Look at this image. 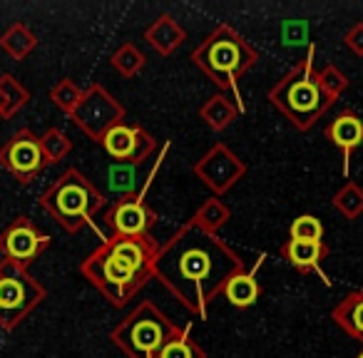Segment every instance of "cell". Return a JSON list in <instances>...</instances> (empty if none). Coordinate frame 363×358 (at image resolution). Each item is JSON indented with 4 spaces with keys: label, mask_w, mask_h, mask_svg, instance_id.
<instances>
[{
    "label": "cell",
    "mask_w": 363,
    "mask_h": 358,
    "mask_svg": "<svg viewBox=\"0 0 363 358\" xmlns=\"http://www.w3.org/2000/svg\"><path fill=\"white\" fill-rule=\"evenodd\" d=\"M50 249V237L33 222L30 217L21 214L0 232V254L8 262L28 269L43 252Z\"/></svg>",
    "instance_id": "cell-12"
},
{
    "label": "cell",
    "mask_w": 363,
    "mask_h": 358,
    "mask_svg": "<svg viewBox=\"0 0 363 358\" xmlns=\"http://www.w3.org/2000/svg\"><path fill=\"white\" fill-rule=\"evenodd\" d=\"M323 135H326V140L331 145H336L343 152V174L348 177V164H351L353 150L363 145V120L351 107H346V110H341L328 122Z\"/></svg>",
    "instance_id": "cell-14"
},
{
    "label": "cell",
    "mask_w": 363,
    "mask_h": 358,
    "mask_svg": "<svg viewBox=\"0 0 363 358\" xmlns=\"http://www.w3.org/2000/svg\"><path fill=\"white\" fill-rule=\"evenodd\" d=\"M316 45H308L306 57L298 60L284 77H279L267 92V100L279 110L298 132H308L328 110L333 100L318 85V70L313 67Z\"/></svg>",
    "instance_id": "cell-4"
},
{
    "label": "cell",
    "mask_w": 363,
    "mask_h": 358,
    "mask_svg": "<svg viewBox=\"0 0 363 358\" xmlns=\"http://www.w3.org/2000/svg\"><path fill=\"white\" fill-rule=\"evenodd\" d=\"M0 117H6V100H3V92H0Z\"/></svg>",
    "instance_id": "cell-32"
},
{
    "label": "cell",
    "mask_w": 363,
    "mask_h": 358,
    "mask_svg": "<svg viewBox=\"0 0 363 358\" xmlns=\"http://www.w3.org/2000/svg\"><path fill=\"white\" fill-rule=\"evenodd\" d=\"M125 115H127L125 105L107 87H102L100 82H92L87 90H82V100L72 110L70 120L82 135L100 145L102 137L112 127L125 122Z\"/></svg>",
    "instance_id": "cell-8"
},
{
    "label": "cell",
    "mask_w": 363,
    "mask_h": 358,
    "mask_svg": "<svg viewBox=\"0 0 363 358\" xmlns=\"http://www.w3.org/2000/svg\"><path fill=\"white\" fill-rule=\"evenodd\" d=\"M50 100L57 110L65 112V115L70 117L72 110L77 107V102L82 100V90L70 80V77H62V80H57L55 85L50 87Z\"/></svg>",
    "instance_id": "cell-27"
},
{
    "label": "cell",
    "mask_w": 363,
    "mask_h": 358,
    "mask_svg": "<svg viewBox=\"0 0 363 358\" xmlns=\"http://www.w3.org/2000/svg\"><path fill=\"white\" fill-rule=\"evenodd\" d=\"M239 272H244V259L219 234L187 222L162 247L155 279L189 313L207 318L209 306Z\"/></svg>",
    "instance_id": "cell-1"
},
{
    "label": "cell",
    "mask_w": 363,
    "mask_h": 358,
    "mask_svg": "<svg viewBox=\"0 0 363 358\" xmlns=\"http://www.w3.org/2000/svg\"><path fill=\"white\" fill-rule=\"evenodd\" d=\"M38 204L55 219L57 227L77 234L82 227H95V217L105 207V194L77 167H67L38 197Z\"/></svg>",
    "instance_id": "cell-5"
},
{
    "label": "cell",
    "mask_w": 363,
    "mask_h": 358,
    "mask_svg": "<svg viewBox=\"0 0 363 358\" xmlns=\"http://www.w3.org/2000/svg\"><path fill=\"white\" fill-rule=\"evenodd\" d=\"M318 85H321V90L326 92L333 102H336L338 97L348 90V85H351V82H348V77L343 75L336 65H323L321 70H318Z\"/></svg>",
    "instance_id": "cell-29"
},
{
    "label": "cell",
    "mask_w": 363,
    "mask_h": 358,
    "mask_svg": "<svg viewBox=\"0 0 363 358\" xmlns=\"http://www.w3.org/2000/svg\"><path fill=\"white\" fill-rule=\"evenodd\" d=\"M331 204L343 219H358L363 214V187L348 179V182L333 194Z\"/></svg>",
    "instance_id": "cell-24"
},
{
    "label": "cell",
    "mask_w": 363,
    "mask_h": 358,
    "mask_svg": "<svg viewBox=\"0 0 363 358\" xmlns=\"http://www.w3.org/2000/svg\"><path fill=\"white\" fill-rule=\"evenodd\" d=\"M323 224L313 214H301L291 222L289 227V239H298V242H323Z\"/></svg>",
    "instance_id": "cell-28"
},
{
    "label": "cell",
    "mask_w": 363,
    "mask_h": 358,
    "mask_svg": "<svg viewBox=\"0 0 363 358\" xmlns=\"http://www.w3.org/2000/svg\"><path fill=\"white\" fill-rule=\"evenodd\" d=\"M155 358H209V356L192 338V328L184 326L160 348V353Z\"/></svg>",
    "instance_id": "cell-22"
},
{
    "label": "cell",
    "mask_w": 363,
    "mask_h": 358,
    "mask_svg": "<svg viewBox=\"0 0 363 358\" xmlns=\"http://www.w3.org/2000/svg\"><path fill=\"white\" fill-rule=\"evenodd\" d=\"M48 291L30 276V272L3 259L0 262V326L13 331L21 326L43 301Z\"/></svg>",
    "instance_id": "cell-7"
},
{
    "label": "cell",
    "mask_w": 363,
    "mask_h": 358,
    "mask_svg": "<svg viewBox=\"0 0 363 358\" xmlns=\"http://www.w3.org/2000/svg\"><path fill=\"white\" fill-rule=\"evenodd\" d=\"M179 328L155 301H142L112 328L110 341L127 358H155Z\"/></svg>",
    "instance_id": "cell-6"
},
{
    "label": "cell",
    "mask_w": 363,
    "mask_h": 358,
    "mask_svg": "<svg viewBox=\"0 0 363 358\" xmlns=\"http://www.w3.org/2000/svg\"><path fill=\"white\" fill-rule=\"evenodd\" d=\"M229 219H232V209H229L219 197H212V199H207L197 212H194V217L189 219V222H192L194 227L202 229V232L217 234L219 229L229 222Z\"/></svg>",
    "instance_id": "cell-21"
},
{
    "label": "cell",
    "mask_w": 363,
    "mask_h": 358,
    "mask_svg": "<svg viewBox=\"0 0 363 358\" xmlns=\"http://www.w3.org/2000/svg\"><path fill=\"white\" fill-rule=\"evenodd\" d=\"M162 244L152 234L117 237L110 234L95 252L82 259L80 272L110 306L122 308L155 279Z\"/></svg>",
    "instance_id": "cell-2"
},
{
    "label": "cell",
    "mask_w": 363,
    "mask_h": 358,
    "mask_svg": "<svg viewBox=\"0 0 363 358\" xmlns=\"http://www.w3.org/2000/svg\"><path fill=\"white\" fill-rule=\"evenodd\" d=\"M145 40L152 50L167 57V55H172L182 43L187 40V30H184V28H182L179 23L169 16V13H162L152 26H147Z\"/></svg>",
    "instance_id": "cell-16"
},
{
    "label": "cell",
    "mask_w": 363,
    "mask_h": 358,
    "mask_svg": "<svg viewBox=\"0 0 363 358\" xmlns=\"http://www.w3.org/2000/svg\"><path fill=\"white\" fill-rule=\"evenodd\" d=\"M157 167L160 162L155 164V169L150 172V179L155 177ZM150 179H147L145 189L150 187ZM145 189L142 192H132V194H122L117 197V202L102 214L105 224L110 227L112 234L117 237H145V234L152 232V227L157 224V212L145 202Z\"/></svg>",
    "instance_id": "cell-11"
},
{
    "label": "cell",
    "mask_w": 363,
    "mask_h": 358,
    "mask_svg": "<svg viewBox=\"0 0 363 358\" xmlns=\"http://www.w3.org/2000/svg\"><path fill=\"white\" fill-rule=\"evenodd\" d=\"M0 167L11 172L16 182L33 184L48 167L40 137L30 127L18 130L6 145L0 147Z\"/></svg>",
    "instance_id": "cell-10"
},
{
    "label": "cell",
    "mask_w": 363,
    "mask_h": 358,
    "mask_svg": "<svg viewBox=\"0 0 363 358\" xmlns=\"http://www.w3.org/2000/svg\"><path fill=\"white\" fill-rule=\"evenodd\" d=\"M0 92H3V100H6V117L18 115V112L30 102V92H28V87H23L13 75L0 77Z\"/></svg>",
    "instance_id": "cell-26"
},
{
    "label": "cell",
    "mask_w": 363,
    "mask_h": 358,
    "mask_svg": "<svg viewBox=\"0 0 363 358\" xmlns=\"http://www.w3.org/2000/svg\"><path fill=\"white\" fill-rule=\"evenodd\" d=\"M264 254L257 259V264H254L252 269H244V272H239L237 276L232 279V281L227 284V289H224V298H227L232 306L237 308H249L254 306V303L259 301V296H262V284H259V269L264 267Z\"/></svg>",
    "instance_id": "cell-17"
},
{
    "label": "cell",
    "mask_w": 363,
    "mask_h": 358,
    "mask_svg": "<svg viewBox=\"0 0 363 358\" xmlns=\"http://www.w3.org/2000/svg\"><path fill=\"white\" fill-rule=\"evenodd\" d=\"M353 358H363V351H361V353H358V356H353Z\"/></svg>",
    "instance_id": "cell-33"
},
{
    "label": "cell",
    "mask_w": 363,
    "mask_h": 358,
    "mask_svg": "<svg viewBox=\"0 0 363 358\" xmlns=\"http://www.w3.org/2000/svg\"><path fill=\"white\" fill-rule=\"evenodd\" d=\"M40 145H43V152H45L48 167L62 162L72 152V140L62 130H57V127H50V130L40 137Z\"/></svg>",
    "instance_id": "cell-25"
},
{
    "label": "cell",
    "mask_w": 363,
    "mask_h": 358,
    "mask_svg": "<svg viewBox=\"0 0 363 358\" xmlns=\"http://www.w3.org/2000/svg\"><path fill=\"white\" fill-rule=\"evenodd\" d=\"M259 52L234 30L232 26H217L197 47L192 50L194 67L204 72L214 82L219 92H232L239 110H247L239 95V80L257 65Z\"/></svg>",
    "instance_id": "cell-3"
},
{
    "label": "cell",
    "mask_w": 363,
    "mask_h": 358,
    "mask_svg": "<svg viewBox=\"0 0 363 358\" xmlns=\"http://www.w3.org/2000/svg\"><path fill=\"white\" fill-rule=\"evenodd\" d=\"M281 257L286 259L301 276L316 272V274H321L323 284L331 286V279H326V274H323V269H321L323 259L328 257V247L323 242H298V239H286V242L281 244Z\"/></svg>",
    "instance_id": "cell-15"
},
{
    "label": "cell",
    "mask_w": 363,
    "mask_h": 358,
    "mask_svg": "<svg viewBox=\"0 0 363 358\" xmlns=\"http://www.w3.org/2000/svg\"><path fill=\"white\" fill-rule=\"evenodd\" d=\"M107 177H110V189L120 194V197H122V194L135 192V189H132V184H135V167L115 164V167H110Z\"/></svg>",
    "instance_id": "cell-30"
},
{
    "label": "cell",
    "mask_w": 363,
    "mask_h": 358,
    "mask_svg": "<svg viewBox=\"0 0 363 358\" xmlns=\"http://www.w3.org/2000/svg\"><path fill=\"white\" fill-rule=\"evenodd\" d=\"M192 172L197 179H202L204 187L212 189L214 197L222 199L229 189H234L247 177V162L234 155L224 142H217L204 152L202 160L194 162Z\"/></svg>",
    "instance_id": "cell-9"
},
{
    "label": "cell",
    "mask_w": 363,
    "mask_h": 358,
    "mask_svg": "<svg viewBox=\"0 0 363 358\" xmlns=\"http://www.w3.org/2000/svg\"><path fill=\"white\" fill-rule=\"evenodd\" d=\"M38 45V38L26 23H13L3 35H0V47L13 57V60H26Z\"/></svg>",
    "instance_id": "cell-20"
},
{
    "label": "cell",
    "mask_w": 363,
    "mask_h": 358,
    "mask_svg": "<svg viewBox=\"0 0 363 358\" xmlns=\"http://www.w3.org/2000/svg\"><path fill=\"white\" fill-rule=\"evenodd\" d=\"M331 318L346 336L363 346V286L346 293L331 311Z\"/></svg>",
    "instance_id": "cell-18"
},
{
    "label": "cell",
    "mask_w": 363,
    "mask_h": 358,
    "mask_svg": "<svg viewBox=\"0 0 363 358\" xmlns=\"http://www.w3.org/2000/svg\"><path fill=\"white\" fill-rule=\"evenodd\" d=\"M343 45L353 52V55L363 57V21L361 23H353L346 33H343Z\"/></svg>",
    "instance_id": "cell-31"
},
{
    "label": "cell",
    "mask_w": 363,
    "mask_h": 358,
    "mask_svg": "<svg viewBox=\"0 0 363 358\" xmlns=\"http://www.w3.org/2000/svg\"><path fill=\"white\" fill-rule=\"evenodd\" d=\"M100 145L117 164H127V167L145 164L157 150L155 135H150L142 125H127V122H120V125L112 127L102 137Z\"/></svg>",
    "instance_id": "cell-13"
},
{
    "label": "cell",
    "mask_w": 363,
    "mask_h": 358,
    "mask_svg": "<svg viewBox=\"0 0 363 358\" xmlns=\"http://www.w3.org/2000/svg\"><path fill=\"white\" fill-rule=\"evenodd\" d=\"M110 65L115 67L122 77H135L145 70L147 57H145V52L135 45V43H122V45L112 52Z\"/></svg>",
    "instance_id": "cell-23"
},
{
    "label": "cell",
    "mask_w": 363,
    "mask_h": 358,
    "mask_svg": "<svg viewBox=\"0 0 363 358\" xmlns=\"http://www.w3.org/2000/svg\"><path fill=\"white\" fill-rule=\"evenodd\" d=\"M239 112H242L239 110V105L229 95H224V92L212 95L202 107H199V117H202L204 125L214 132L227 130V127L239 117Z\"/></svg>",
    "instance_id": "cell-19"
}]
</instances>
